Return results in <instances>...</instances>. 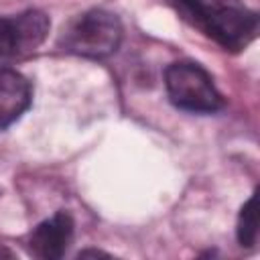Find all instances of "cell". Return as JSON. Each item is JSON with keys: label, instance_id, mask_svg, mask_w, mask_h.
<instances>
[{"label": "cell", "instance_id": "1", "mask_svg": "<svg viewBox=\"0 0 260 260\" xmlns=\"http://www.w3.org/2000/svg\"><path fill=\"white\" fill-rule=\"evenodd\" d=\"M179 14L225 51H242L256 37L258 16L242 0H171Z\"/></svg>", "mask_w": 260, "mask_h": 260}, {"label": "cell", "instance_id": "2", "mask_svg": "<svg viewBox=\"0 0 260 260\" xmlns=\"http://www.w3.org/2000/svg\"><path fill=\"white\" fill-rule=\"evenodd\" d=\"M122 24L114 12L93 8L73 16L59 35V47L71 55L104 59L120 47Z\"/></svg>", "mask_w": 260, "mask_h": 260}, {"label": "cell", "instance_id": "3", "mask_svg": "<svg viewBox=\"0 0 260 260\" xmlns=\"http://www.w3.org/2000/svg\"><path fill=\"white\" fill-rule=\"evenodd\" d=\"M165 87L171 104L185 112L211 114L223 106V98L211 75L197 63L177 61L165 71Z\"/></svg>", "mask_w": 260, "mask_h": 260}, {"label": "cell", "instance_id": "4", "mask_svg": "<svg viewBox=\"0 0 260 260\" xmlns=\"http://www.w3.org/2000/svg\"><path fill=\"white\" fill-rule=\"evenodd\" d=\"M49 26V16L43 10H26L0 18V59L32 53L47 39Z\"/></svg>", "mask_w": 260, "mask_h": 260}, {"label": "cell", "instance_id": "5", "mask_svg": "<svg viewBox=\"0 0 260 260\" xmlns=\"http://www.w3.org/2000/svg\"><path fill=\"white\" fill-rule=\"evenodd\" d=\"M73 240V217L67 211H57L49 219L41 221L28 236V248L37 258L57 260L61 258Z\"/></svg>", "mask_w": 260, "mask_h": 260}, {"label": "cell", "instance_id": "6", "mask_svg": "<svg viewBox=\"0 0 260 260\" xmlns=\"http://www.w3.org/2000/svg\"><path fill=\"white\" fill-rule=\"evenodd\" d=\"M32 91L24 75L14 69H0V130L14 124L30 106Z\"/></svg>", "mask_w": 260, "mask_h": 260}, {"label": "cell", "instance_id": "7", "mask_svg": "<svg viewBox=\"0 0 260 260\" xmlns=\"http://www.w3.org/2000/svg\"><path fill=\"white\" fill-rule=\"evenodd\" d=\"M258 236V209H256V195H252L238 217V240L242 246H254Z\"/></svg>", "mask_w": 260, "mask_h": 260}]
</instances>
